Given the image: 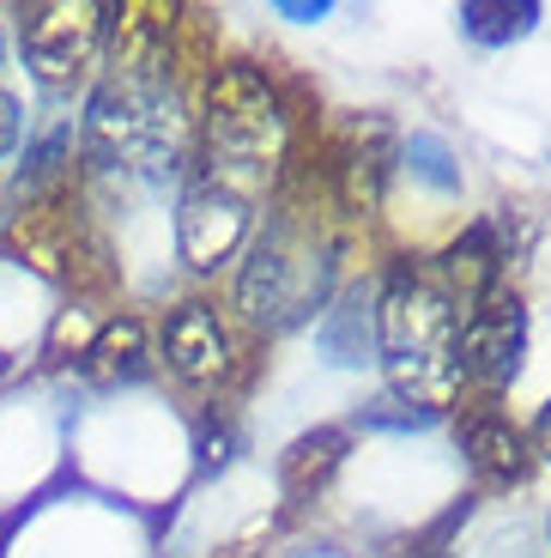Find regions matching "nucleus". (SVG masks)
<instances>
[{
	"instance_id": "f257e3e1",
	"label": "nucleus",
	"mask_w": 551,
	"mask_h": 558,
	"mask_svg": "<svg viewBox=\"0 0 551 558\" xmlns=\"http://www.w3.org/2000/svg\"><path fill=\"white\" fill-rule=\"evenodd\" d=\"M461 298L437 267H400L376 298V347L394 401L442 413L461 401Z\"/></svg>"
},
{
	"instance_id": "f03ea898",
	"label": "nucleus",
	"mask_w": 551,
	"mask_h": 558,
	"mask_svg": "<svg viewBox=\"0 0 551 558\" xmlns=\"http://www.w3.org/2000/svg\"><path fill=\"white\" fill-rule=\"evenodd\" d=\"M285 146L291 116L273 80L243 61H219L200 85V177L224 182L236 195H255L279 170Z\"/></svg>"
},
{
	"instance_id": "7ed1b4c3",
	"label": "nucleus",
	"mask_w": 551,
	"mask_h": 558,
	"mask_svg": "<svg viewBox=\"0 0 551 558\" xmlns=\"http://www.w3.org/2000/svg\"><path fill=\"white\" fill-rule=\"evenodd\" d=\"M333 292V243L321 238L316 213L279 201L267 231L248 243L243 274H236V310L261 335H285L309 322Z\"/></svg>"
},
{
	"instance_id": "20e7f679",
	"label": "nucleus",
	"mask_w": 551,
	"mask_h": 558,
	"mask_svg": "<svg viewBox=\"0 0 551 558\" xmlns=\"http://www.w3.org/2000/svg\"><path fill=\"white\" fill-rule=\"evenodd\" d=\"M85 153L103 170H139V177H164L182 170L188 158V116L170 80H127L103 73L85 98Z\"/></svg>"
},
{
	"instance_id": "39448f33",
	"label": "nucleus",
	"mask_w": 551,
	"mask_h": 558,
	"mask_svg": "<svg viewBox=\"0 0 551 558\" xmlns=\"http://www.w3.org/2000/svg\"><path fill=\"white\" fill-rule=\"evenodd\" d=\"M19 49H25L37 85L68 92L103 56V7H91V0H37V7H19Z\"/></svg>"
},
{
	"instance_id": "423d86ee",
	"label": "nucleus",
	"mask_w": 551,
	"mask_h": 558,
	"mask_svg": "<svg viewBox=\"0 0 551 558\" xmlns=\"http://www.w3.org/2000/svg\"><path fill=\"white\" fill-rule=\"evenodd\" d=\"M527 359V304L510 279H497L461 310V377L479 383L485 395L510 389Z\"/></svg>"
},
{
	"instance_id": "0eeeda50",
	"label": "nucleus",
	"mask_w": 551,
	"mask_h": 558,
	"mask_svg": "<svg viewBox=\"0 0 551 558\" xmlns=\"http://www.w3.org/2000/svg\"><path fill=\"white\" fill-rule=\"evenodd\" d=\"M248 238V195L224 189L212 177H194L182 189V207H176V250L194 274H212L224 267Z\"/></svg>"
},
{
	"instance_id": "6e6552de",
	"label": "nucleus",
	"mask_w": 551,
	"mask_h": 558,
	"mask_svg": "<svg viewBox=\"0 0 551 558\" xmlns=\"http://www.w3.org/2000/svg\"><path fill=\"white\" fill-rule=\"evenodd\" d=\"M158 352H164L170 377L188 383V389H219V383L231 377V364H236L231 328H224V316L212 304H200V298H188V304H176L164 316Z\"/></svg>"
},
{
	"instance_id": "1a4fd4ad",
	"label": "nucleus",
	"mask_w": 551,
	"mask_h": 558,
	"mask_svg": "<svg viewBox=\"0 0 551 558\" xmlns=\"http://www.w3.org/2000/svg\"><path fill=\"white\" fill-rule=\"evenodd\" d=\"M394 165V122L388 116H352L340 140V158H333V201H340L345 219H370L382 207V182Z\"/></svg>"
},
{
	"instance_id": "9d476101",
	"label": "nucleus",
	"mask_w": 551,
	"mask_h": 558,
	"mask_svg": "<svg viewBox=\"0 0 551 558\" xmlns=\"http://www.w3.org/2000/svg\"><path fill=\"white\" fill-rule=\"evenodd\" d=\"M461 444H467V468L485 492H515L534 480L539 456H534V437L515 425L510 413H497V407H473L461 418Z\"/></svg>"
},
{
	"instance_id": "9b49d317",
	"label": "nucleus",
	"mask_w": 551,
	"mask_h": 558,
	"mask_svg": "<svg viewBox=\"0 0 551 558\" xmlns=\"http://www.w3.org/2000/svg\"><path fill=\"white\" fill-rule=\"evenodd\" d=\"M503 262H510V255H503V238H497V225L485 219V225H467V231H461V243L442 255L437 279L461 298V304H473L479 292H491L497 279H503Z\"/></svg>"
},
{
	"instance_id": "f8f14e48",
	"label": "nucleus",
	"mask_w": 551,
	"mask_h": 558,
	"mask_svg": "<svg viewBox=\"0 0 551 558\" xmlns=\"http://www.w3.org/2000/svg\"><path fill=\"white\" fill-rule=\"evenodd\" d=\"M345 449H352V437H345L340 425H316V432H304L285 456H279V480H285V492L291 498H321L328 480L345 468Z\"/></svg>"
},
{
	"instance_id": "ddd939ff",
	"label": "nucleus",
	"mask_w": 551,
	"mask_h": 558,
	"mask_svg": "<svg viewBox=\"0 0 551 558\" xmlns=\"http://www.w3.org/2000/svg\"><path fill=\"white\" fill-rule=\"evenodd\" d=\"M85 371L97 383H122L146 371V322L139 316H110L97 328V340L85 347Z\"/></svg>"
},
{
	"instance_id": "4468645a",
	"label": "nucleus",
	"mask_w": 551,
	"mask_h": 558,
	"mask_svg": "<svg viewBox=\"0 0 551 558\" xmlns=\"http://www.w3.org/2000/svg\"><path fill=\"white\" fill-rule=\"evenodd\" d=\"M370 340H376V298L364 292V286H352V292L328 310V322H321V347L333 352V364H364Z\"/></svg>"
},
{
	"instance_id": "2eb2a0df",
	"label": "nucleus",
	"mask_w": 551,
	"mask_h": 558,
	"mask_svg": "<svg viewBox=\"0 0 551 558\" xmlns=\"http://www.w3.org/2000/svg\"><path fill=\"white\" fill-rule=\"evenodd\" d=\"M455 19H461V31H467L473 43L503 49V43L527 37V31L539 25V7H534V0H467Z\"/></svg>"
},
{
	"instance_id": "dca6fc26",
	"label": "nucleus",
	"mask_w": 551,
	"mask_h": 558,
	"mask_svg": "<svg viewBox=\"0 0 551 558\" xmlns=\"http://www.w3.org/2000/svg\"><path fill=\"white\" fill-rule=\"evenodd\" d=\"M406 165L418 170L425 182H437V189H455V165H449V146L442 140H430V134H413V146H406Z\"/></svg>"
},
{
	"instance_id": "f3484780",
	"label": "nucleus",
	"mask_w": 551,
	"mask_h": 558,
	"mask_svg": "<svg viewBox=\"0 0 551 558\" xmlns=\"http://www.w3.org/2000/svg\"><path fill=\"white\" fill-rule=\"evenodd\" d=\"M200 461H207V468H224V461H231V432H212V418L207 425H200Z\"/></svg>"
},
{
	"instance_id": "a211bd4d",
	"label": "nucleus",
	"mask_w": 551,
	"mask_h": 558,
	"mask_svg": "<svg viewBox=\"0 0 551 558\" xmlns=\"http://www.w3.org/2000/svg\"><path fill=\"white\" fill-rule=\"evenodd\" d=\"M13 146H19V98L0 80V153H13Z\"/></svg>"
},
{
	"instance_id": "6ab92c4d",
	"label": "nucleus",
	"mask_w": 551,
	"mask_h": 558,
	"mask_svg": "<svg viewBox=\"0 0 551 558\" xmlns=\"http://www.w3.org/2000/svg\"><path fill=\"white\" fill-rule=\"evenodd\" d=\"M527 437H534V456L551 461V401L539 407V418H534V432H527Z\"/></svg>"
}]
</instances>
